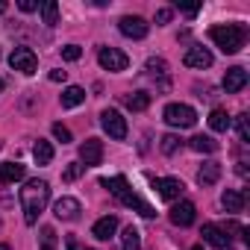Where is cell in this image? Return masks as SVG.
I'll use <instances>...</instances> for the list:
<instances>
[{"label": "cell", "mask_w": 250, "mask_h": 250, "mask_svg": "<svg viewBox=\"0 0 250 250\" xmlns=\"http://www.w3.org/2000/svg\"><path fill=\"white\" fill-rule=\"evenodd\" d=\"M0 250H9V247H6V244H0Z\"/></svg>", "instance_id": "ab89813d"}, {"label": "cell", "mask_w": 250, "mask_h": 250, "mask_svg": "<svg viewBox=\"0 0 250 250\" xmlns=\"http://www.w3.org/2000/svg\"><path fill=\"white\" fill-rule=\"evenodd\" d=\"M221 203H224V209H227V212H241V209H244V194H241V191L227 188V191L221 194Z\"/></svg>", "instance_id": "44dd1931"}, {"label": "cell", "mask_w": 250, "mask_h": 250, "mask_svg": "<svg viewBox=\"0 0 250 250\" xmlns=\"http://www.w3.org/2000/svg\"><path fill=\"white\" fill-rule=\"evenodd\" d=\"M62 106L65 109H74V106H80V103H85V91L80 88V85H68L65 91H62Z\"/></svg>", "instance_id": "ffe728a7"}, {"label": "cell", "mask_w": 250, "mask_h": 250, "mask_svg": "<svg viewBox=\"0 0 250 250\" xmlns=\"http://www.w3.org/2000/svg\"><path fill=\"white\" fill-rule=\"evenodd\" d=\"M221 180V162H206L200 171H197V183L200 186H215Z\"/></svg>", "instance_id": "e0dca14e"}, {"label": "cell", "mask_w": 250, "mask_h": 250, "mask_svg": "<svg viewBox=\"0 0 250 250\" xmlns=\"http://www.w3.org/2000/svg\"><path fill=\"white\" fill-rule=\"evenodd\" d=\"M83 171H85V168L74 162V165H68V168H65V174H62V180H65V183H74L77 177H83Z\"/></svg>", "instance_id": "f546056e"}, {"label": "cell", "mask_w": 250, "mask_h": 250, "mask_svg": "<svg viewBox=\"0 0 250 250\" xmlns=\"http://www.w3.org/2000/svg\"><path fill=\"white\" fill-rule=\"evenodd\" d=\"M100 186H103V188H109V191H112V194H115V197L124 203V206L139 209V215H145V218H153V215H156V212H153V206H150V203H145V200H142V197H139V194H136L130 186H127V180H124V177L100 180Z\"/></svg>", "instance_id": "7a4b0ae2"}, {"label": "cell", "mask_w": 250, "mask_h": 250, "mask_svg": "<svg viewBox=\"0 0 250 250\" xmlns=\"http://www.w3.org/2000/svg\"><path fill=\"white\" fill-rule=\"evenodd\" d=\"M183 65L186 68H209L212 65V53L206 50V47H188L186 50V56H183Z\"/></svg>", "instance_id": "4fadbf2b"}, {"label": "cell", "mask_w": 250, "mask_h": 250, "mask_svg": "<svg viewBox=\"0 0 250 250\" xmlns=\"http://www.w3.org/2000/svg\"><path fill=\"white\" fill-rule=\"evenodd\" d=\"M18 9L21 12H33V9H39V3L36 0H18Z\"/></svg>", "instance_id": "d6a6232c"}, {"label": "cell", "mask_w": 250, "mask_h": 250, "mask_svg": "<svg viewBox=\"0 0 250 250\" xmlns=\"http://www.w3.org/2000/svg\"><path fill=\"white\" fill-rule=\"evenodd\" d=\"M247 85V71L241 68V65H235V68H229L227 74H224V91L227 94H235V91H241Z\"/></svg>", "instance_id": "5bb4252c"}, {"label": "cell", "mask_w": 250, "mask_h": 250, "mask_svg": "<svg viewBox=\"0 0 250 250\" xmlns=\"http://www.w3.org/2000/svg\"><path fill=\"white\" fill-rule=\"evenodd\" d=\"M194 203L191 200H180L174 209H171V221L177 224V227H188V224H194Z\"/></svg>", "instance_id": "9a60e30c"}, {"label": "cell", "mask_w": 250, "mask_h": 250, "mask_svg": "<svg viewBox=\"0 0 250 250\" xmlns=\"http://www.w3.org/2000/svg\"><path fill=\"white\" fill-rule=\"evenodd\" d=\"M180 150V139L177 136H162V153L165 156H174Z\"/></svg>", "instance_id": "4316f807"}, {"label": "cell", "mask_w": 250, "mask_h": 250, "mask_svg": "<svg viewBox=\"0 0 250 250\" xmlns=\"http://www.w3.org/2000/svg\"><path fill=\"white\" fill-rule=\"evenodd\" d=\"M53 215L59 221H77L80 218V200L77 197H59L53 203Z\"/></svg>", "instance_id": "30bf717a"}, {"label": "cell", "mask_w": 250, "mask_h": 250, "mask_svg": "<svg viewBox=\"0 0 250 250\" xmlns=\"http://www.w3.org/2000/svg\"><path fill=\"white\" fill-rule=\"evenodd\" d=\"M156 191H159L162 200H177V197L186 191V186H183V180H177V177H162V180H156Z\"/></svg>", "instance_id": "8fae6325"}, {"label": "cell", "mask_w": 250, "mask_h": 250, "mask_svg": "<svg viewBox=\"0 0 250 250\" xmlns=\"http://www.w3.org/2000/svg\"><path fill=\"white\" fill-rule=\"evenodd\" d=\"M9 65H12V71H21V74H36V68H39V59H36V53L30 50V47H15L12 50V56H9Z\"/></svg>", "instance_id": "8992f818"}, {"label": "cell", "mask_w": 250, "mask_h": 250, "mask_svg": "<svg viewBox=\"0 0 250 250\" xmlns=\"http://www.w3.org/2000/svg\"><path fill=\"white\" fill-rule=\"evenodd\" d=\"M39 9H42V18H44L47 27H56L59 24V3H56V0H47V3H42Z\"/></svg>", "instance_id": "d4e9b609"}, {"label": "cell", "mask_w": 250, "mask_h": 250, "mask_svg": "<svg viewBox=\"0 0 250 250\" xmlns=\"http://www.w3.org/2000/svg\"><path fill=\"white\" fill-rule=\"evenodd\" d=\"M42 238H44V241H47V247H50V244H53V238H56V232H53L50 227H44V229H42Z\"/></svg>", "instance_id": "e575fe53"}, {"label": "cell", "mask_w": 250, "mask_h": 250, "mask_svg": "<svg viewBox=\"0 0 250 250\" xmlns=\"http://www.w3.org/2000/svg\"><path fill=\"white\" fill-rule=\"evenodd\" d=\"M115 229H118V218H115V215H103V218L91 227V235H94L97 241H109V238L115 235Z\"/></svg>", "instance_id": "2e32d148"}, {"label": "cell", "mask_w": 250, "mask_h": 250, "mask_svg": "<svg viewBox=\"0 0 250 250\" xmlns=\"http://www.w3.org/2000/svg\"><path fill=\"white\" fill-rule=\"evenodd\" d=\"M183 12H186V15H188V18H194V15H197V12H200V6H186V9H183Z\"/></svg>", "instance_id": "8d00e7d4"}, {"label": "cell", "mask_w": 250, "mask_h": 250, "mask_svg": "<svg viewBox=\"0 0 250 250\" xmlns=\"http://www.w3.org/2000/svg\"><path fill=\"white\" fill-rule=\"evenodd\" d=\"M165 124H171V127H180V130H188L197 124V112L186 103H168L165 106Z\"/></svg>", "instance_id": "277c9868"}, {"label": "cell", "mask_w": 250, "mask_h": 250, "mask_svg": "<svg viewBox=\"0 0 250 250\" xmlns=\"http://www.w3.org/2000/svg\"><path fill=\"white\" fill-rule=\"evenodd\" d=\"M229 124H232V118H229L224 109H212V115H209V127H212L215 133H227Z\"/></svg>", "instance_id": "7402d4cb"}, {"label": "cell", "mask_w": 250, "mask_h": 250, "mask_svg": "<svg viewBox=\"0 0 250 250\" xmlns=\"http://www.w3.org/2000/svg\"><path fill=\"white\" fill-rule=\"evenodd\" d=\"M118 30L127 36V39H145V36L150 33V24H147L145 18H139V15H124V18L118 21Z\"/></svg>", "instance_id": "ba28073f"}, {"label": "cell", "mask_w": 250, "mask_h": 250, "mask_svg": "<svg viewBox=\"0 0 250 250\" xmlns=\"http://www.w3.org/2000/svg\"><path fill=\"white\" fill-rule=\"evenodd\" d=\"M235 124H238V139L241 142H250V121H247V115H238Z\"/></svg>", "instance_id": "83f0119b"}, {"label": "cell", "mask_w": 250, "mask_h": 250, "mask_svg": "<svg viewBox=\"0 0 250 250\" xmlns=\"http://www.w3.org/2000/svg\"><path fill=\"white\" fill-rule=\"evenodd\" d=\"M80 56H83V47H80V44H65V47H62V59L77 62Z\"/></svg>", "instance_id": "f1b7e54d"}, {"label": "cell", "mask_w": 250, "mask_h": 250, "mask_svg": "<svg viewBox=\"0 0 250 250\" xmlns=\"http://www.w3.org/2000/svg\"><path fill=\"white\" fill-rule=\"evenodd\" d=\"M53 136H56L62 145H68V142H71V130H68V127H62V124H53Z\"/></svg>", "instance_id": "1f68e13d"}, {"label": "cell", "mask_w": 250, "mask_h": 250, "mask_svg": "<svg viewBox=\"0 0 250 250\" xmlns=\"http://www.w3.org/2000/svg\"><path fill=\"white\" fill-rule=\"evenodd\" d=\"M3 85H6V83H3V80H0V91H3Z\"/></svg>", "instance_id": "f35d334b"}, {"label": "cell", "mask_w": 250, "mask_h": 250, "mask_svg": "<svg viewBox=\"0 0 250 250\" xmlns=\"http://www.w3.org/2000/svg\"><path fill=\"white\" fill-rule=\"evenodd\" d=\"M50 83H65V71H50Z\"/></svg>", "instance_id": "d590c367"}, {"label": "cell", "mask_w": 250, "mask_h": 250, "mask_svg": "<svg viewBox=\"0 0 250 250\" xmlns=\"http://www.w3.org/2000/svg\"><path fill=\"white\" fill-rule=\"evenodd\" d=\"M124 250H142V235L133 224L124 229Z\"/></svg>", "instance_id": "484cf974"}, {"label": "cell", "mask_w": 250, "mask_h": 250, "mask_svg": "<svg viewBox=\"0 0 250 250\" xmlns=\"http://www.w3.org/2000/svg\"><path fill=\"white\" fill-rule=\"evenodd\" d=\"M147 71L150 74H165L168 71V62L165 59H147Z\"/></svg>", "instance_id": "4dcf8cb0"}, {"label": "cell", "mask_w": 250, "mask_h": 250, "mask_svg": "<svg viewBox=\"0 0 250 250\" xmlns=\"http://www.w3.org/2000/svg\"><path fill=\"white\" fill-rule=\"evenodd\" d=\"M6 9H9V6H6V0H0V15H3Z\"/></svg>", "instance_id": "74e56055"}, {"label": "cell", "mask_w": 250, "mask_h": 250, "mask_svg": "<svg viewBox=\"0 0 250 250\" xmlns=\"http://www.w3.org/2000/svg\"><path fill=\"white\" fill-rule=\"evenodd\" d=\"M50 200V186L44 180H27L24 188H21V206H24V221L27 224H36L39 215L44 212Z\"/></svg>", "instance_id": "6da1fadb"}, {"label": "cell", "mask_w": 250, "mask_h": 250, "mask_svg": "<svg viewBox=\"0 0 250 250\" xmlns=\"http://www.w3.org/2000/svg\"><path fill=\"white\" fill-rule=\"evenodd\" d=\"M200 235H203L212 247H218V250H229V235H227V229H221L218 224H203Z\"/></svg>", "instance_id": "7c38bea8"}, {"label": "cell", "mask_w": 250, "mask_h": 250, "mask_svg": "<svg viewBox=\"0 0 250 250\" xmlns=\"http://www.w3.org/2000/svg\"><path fill=\"white\" fill-rule=\"evenodd\" d=\"M80 159H83V168L100 165V159H103V142H97V139H85V142L80 145Z\"/></svg>", "instance_id": "9c48e42d"}, {"label": "cell", "mask_w": 250, "mask_h": 250, "mask_svg": "<svg viewBox=\"0 0 250 250\" xmlns=\"http://www.w3.org/2000/svg\"><path fill=\"white\" fill-rule=\"evenodd\" d=\"M24 165H18V162H3L0 165V183H18V180H24Z\"/></svg>", "instance_id": "ac0fdd59"}, {"label": "cell", "mask_w": 250, "mask_h": 250, "mask_svg": "<svg viewBox=\"0 0 250 250\" xmlns=\"http://www.w3.org/2000/svg\"><path fill=\"white\" fill-rule=\"evenodd\" d=\"M209 39L224 53H238L244 47V27H238V24H218V27L209 30Z\"/></svg>", "instance_id": "3957f363"}, {"label": "cell", "mask_w": 250, "mask_h": 250, "mask_svg": "<svg viewBox=\"0 0 250 250\" xmlns=\"http://www.w3.org/2000/svg\"><path fill=\"white\" fill-rule=\"evenodd\" d=\"M0 227H3V221H0Z\"/></svg>", "instance_id": "7bdbcfd3"}, {"label": "cell", "mask_w": 250, "mask_h": 250, "mask_svg": "<svg viewBox=\"0 0 250 250\" xmlns=\"http://www.w3.org/2000/svg\"><path fill=\"white\" fill-rule=\"evenodd\" d=\"M188 147L197 150V153H215V150H218V142L209 139V136H194V139L188 142Z\"/></svg>", "instance_id": "cb8c5ba5"}, {"label": "cell", "mask_w": 250, "mask_h": 250, "mask_svg": "<svg viewBox=\"0 0 250 250\" xmlns=\"http://www.w3.org/2000/svg\"><path fill=\"white\" fill-rule=\"evenodd\" d=\"M156 21H159V24H168V21H171V9H159V12H156Z\"/></svg>", "instance_id": "836d02e7"}, {"label": "cell", "mask_w": 250, "mask_h": 250, "mask_svg": "<svg viewBox=\"0 0 250 250\" xmlns=\"http://www.w3.org/2000/svg\"><path fill=\"white\" fill-rule=\"evenodd\" d=\"M124 106L133 109V112H145L150 106V94L147 91H133V94H124Z\"/></svg>", "instance_id": "d6986e66"}, {"label": "cell", "mask_w": 250, "mask_h": 250, "mask_svg": "<svg viewBox=\"0 0 250 250\" xmlns=\"http://www.w3.org/2000/svg\"><path fill=\"white\" fill-rule=\"evenodd\" d=\"M97 62H100V68H106V71H124V68L130 65L127 53H121L118 47H100V50H97Z\"/></svg>", "instance_id": "52a82bcc"}, {"label": "cell", "mask_w": 250, "mask_h": 250, "mask_svg": "<svg viewBox=\"0 0 250 250\" xmlns=\"http://www.w3.org/2000/svg\"><path fill=\"white\" fill-rule=\"evenodd\" d=\"M42 250H53V247H42Z\"/></svg>", "instance_id": "b9f144b4"}, {"label": "cell", "mask_w": 250, "mask_h": 250, "mask_svg": "<svg viewBox=\"0 0 250 250\" xmlns=\"http://www.w3.org/2000/svg\"><path fill=\"white\" fill-rule=\"evenodd\" d=\"M100 127L109 133V139H115V142H121V139H127V121L121 118V112H115V109H103L100 112Z\"/></svg>", "instance_id": "5b68a950"}, {"label": "cell", "mask_w": 250, "mask_h": 250, "mask_svg": "<svg viewBox=\"0 0 250 250\" xmlns=\"http://www.w3.org/2000/svg\"><path fill=\"white\" fill-rule=\"evenodd\" d=\"M33 156H36V162H39V165H50V162H53V147H50V142L39 139V142H36V147H33Z\"/></svg>", "instance_id": "603a6c76"}, {"label": "cell", "mask_w": 250, "mask_h": 250, "mask_svg": "<svg viewBox=\"0 0 250 250\" xmlns=\"http://www.w3.org/2000/svg\"><path fill=\"white\" fill-rule=\"evenodd\" d=\"M191 250H203V247H200V244H197V247H191Z\"/></svg>", "instance_id": "60d3db41"}]
</instances>
